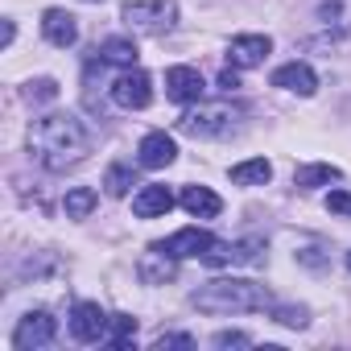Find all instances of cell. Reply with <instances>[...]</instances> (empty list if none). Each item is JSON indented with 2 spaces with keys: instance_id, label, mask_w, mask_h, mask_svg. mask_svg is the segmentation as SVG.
I'll use <instances>...</instances> for the list:
<instances>
[{
  "instance_id": "obj_1",
  "label": "cell",
  "mask_w": 351,
  "mask_h": 351,
  "mask_svg": "<svg viewBox=\"0 0 351 351\" xmlns=\"http://www.w3.org/2000/svg\"><path fill=\"white\" fill-rule=\"evenodd\" d=\"M91 149V132L83 120H75L71 112H50L42 120H34L29 128V153L46 165V169H66L79 165Z\"/></svg>"
},
{
  "instance_id": "obj_2",
  "label": "cell",
  "mask_w": 351,
  "mask_h": 351,
  "mask_svg": "<svg viewBox=\"0 0 351 351\" xmlns=\"http://www.w3.org/2000/svg\"><path fill=\"white\" fill-rule=\"evenodd\" d=\"M191 302L203 314H244V310H269L273 293L256 281H244V277H215V281L199 285L191 293Z\"/></svg>"
},
{
  "instance_id": "obj_3",
  "label": "cell",
  "mask_w": 351,
  "mask_h": 351,
  "mask_svg": "<svg viewBox=\"0 0 351 351\" xmlns=\"http://www.w3.org/2000/svg\"><path fill=\"white\" fill-rule=\"evenodd\" d=\"M240 120H244V108H236V104H199V108H191V112L178 116V132L203 136V141L232 136L240 128Z\"/></svg>"
},
{
  "instance_id": "obj_4",
  "label": "cell",
  "mask_w": 351,
  "mask_h": 351,
  "mask_svg": "<svg viewBox=\"0 0 351 351\" xmlns=\"http://www.w3.org/2000/svg\"><path fill=\"white\" fill-rule=\"evenodd\" d=\"M173 21H178V5L173 0H128L124 5V25L136 29V34H169Z\"/></svg>"
},
{
  "instance_id": "obj_5",
  "label": "cell",
  "mask_w": 351,
  "mask_h": 351,
  "mask_svg": "<svg viewBox=\"0 0 351 351\" xmlns=\"http://www.w3.org/2000/svg\"><path fill=\"white\" fill-rule=\"evenodd\" d=\"M265 261V240L261 236H248V240H215L211 248H207V256H203V265H211V269H228V265H261Z\"/></svg>"
},
{
  "instance_id": "obj_6",
  "label": "cell",
  "mask_w": 351,
  "mask_h": 351,
  "mask_svg": "<svg viewBox=\"0 0 351 351\" xmlns=\"http://www.w3.org/2000/svg\"><path fill=\"white\" fill-rule=\"evenodd\" d=\"M112 99H116V108H124V112L149 108V104H153V83H149V75L136 71V66H124V75H116V83H112Z\"/></svg>"
},
{
  "instance_id": "obj_7",
  "label": "cell",
  "mask_w": 351,
  "mask_h": 351,
  "mask_svg": "<svg viewBox=\"0 0 351 351\" xmlns=\"http://www.w3.org/2000/svg\"><path fill=\"white\" fill-rule=\"evenodd\" d=\"M54 335H58L54 314H50V310H29V314L17 322V330H13V347H17V351H38V347H50Z\"/></svg>"
},
{
  "instance_id": "obj_8",
  "label": "cell",
  "mask_w": 351,
  "mask_h": 351,
  "mask_svg": "<svg viewBox=\"0 0 351 351\" xmlns=\"http://www.w3.org/2000/svg\"><path fill=\"white\" fill-rule=\"evenodd\" d=\"M108 326H112V318L99 310V302H79L71 310V335L79 343H104L108 339Z\"/></svg>"
},
{
  "instance_id": "obj_9",
  "label": "cell",
  "mask_w": 351,
  "mask_h": 351,
  "mask_svg": "<svg viewBox=\"0 0 351 351\" xmlns=\"http://www.w3.org/2000/svg\"><path fill=\"white\" fill-rule=\"evenodd\" d=\"M211 244H215V236L203 232V228H182V232H173L169 240H161V248H165L169 256H178V261H191V256L203 261Z\"/></svg>"
},
{
  "instance_id": "obj_10",
  "label": "cell",
  "mask_w": 351,
  "mask_h": 351,
  "mask_svg": "<svg viewBox=\"0 0 351 351\" xmlns=\"http://www.w3.org/2000/svg\"><path fill=\"white\" fill-rule=\"evenodd\" d=\"M165 95L173 104H195V99H203V75L195 66H169L165 71Z\"/></svg>"
},
{
  "instance_id": "obj_11",
  "label": "cell",
  "mask_w": 351,
  "mask_h": 351,
  "mask_svg": "<svg viewBox=\"0 0 351 351\" xmlns=\"http://www.w3.org/2000/svg\"><path fill=\"white\" fill-rule=\"evenodd\" d=\"M269 50H273V42L261 38V34L232 38V46H228V62H232L236 71H248V66H261V62L269 58Z\"/></svg>"
},
{
  "instance_id": "obj_12",
  "label": "cell",
  "mask_w": 351,
  "mask_h": 351,
  "mask_svg": "<svg viewBox=\"0 0 351 351\" xmlns=\"http://www.w3.org/2000/svg\"><path fill=\"white\" fill-rule=\"evenodd\" d=\"M173 157H178V145H173V136H165V132H149L141 141V149H136V161L145 169H165V165H173Z\"/></svg>"
},
{
  "instance_id": "obj_13",
  "label": "cell",
  "mask_w": 351,
  "mask_h": 351,
  "mask_svg": "<svg viewBox=\"0 0 351 351\" xmlns=\"http://www.w3.org/2000/svg\"><path fill=\"white\" fill-rule=\"evenodd\" d=\"M42 34H46V42L58 46V50H66V46L79 42V25H75V17H71L66 9H46V13H42Z\"/></svg>"
},
{
  "instance_id": "obj_14",
  "label": "cell",
  "mask_w": 351,
  "mask_h": 351,
  "mask_svg": "<svg viewBox=\"0 0 351 351\" xmlns=\"http://www.w3.org/2000/svg\"><path fill=\"white\" fill-rule=\"evenodd\" d=\"M173 261H178V256H169L161 244H153V248L136 261V277H141L145 285H165V281L173 277Z\"/></svg>"
},
{
  "instance_id": "obj_15",
  "label": "cell",
  "mask_w": 351,
  "mask_h": 351,
  "mask_svg": "<svg viewBox=\"0 0 351 351\" xmlns=\"http://www.w3.org/2000/svg\"><path fill=\"white\" fill-rule=\"evenodd\" d=\"M273 87H285V91H298V95H314L318 91V75L306 62H285V66L273 71Z\"/></svg>"
},
{
  "instance_id": "obj_16",
  "label": "cell",
  "mask_w": 351,
  "mask_h": 351,
  "mask_svg": "<svg viewBox=\"0 0 351 351\" xmlns=\"http://www.w3.org/2000/svg\"><path fill=\"white\" fill-rule=\"evenodd\" d=\"M178 203H182V207H186L195 219H215V215L223 211V199H219L211 186H186Z\"/></svg>"
},
{
  "instance_id": "obj_17",
  "label": "cell",
  "mask_w": 351,
  "mask_h": 351,
  "mask_svg": "<svg viewBox=\"0 0 351 351\" xmlns=\"http://www.w3.org/2000/svg\"><path fill=\"white\" fill-rule=\"evenodd\" d=\"M173 207V195L165 191V186H145V191H136V199H132V215L136 219H157V215H165Z\"/></svg>"
},
{
  "instance_id": "obj_18",
  "label": "cell",
  "mask_w": 351,
  "mask_h": 351,
  "mask_svg": "<svg viewBox=\"0 0 351 351\" xmlns=\"http://www.w3.org/2000/svg\"><path fill=\"white\" fill-rule=\"evenodd\" d=\"M269 178H273V165H269L265 157H252V161L232 165V182H236V186H265Z\"/></svg>"
},
{
  "instance_id": "obj_19",
  "label": "cell",
  "mask_w": 351,
  "mask_h": 351,
  "mask_svg": "<svg viewBox=\"0 0 351 351\" xmlns=\"http://www.w3.org/2000/svg\"><path fill=\"white\" fill-rule=\"evenodd\" d=\"M99 62H116V66H136V42H128V38H108L99 50Z\"/></svg>"
},
{
  "instance_id": "obj_20",
  "label": "cell",
  "mask_w": 351,
  "mask_h": 351,
  "mask_svg": "<svg viewBox=\"0 0 351 351\" xmlns=\"http://www.w3.org/2000/svg\"><path fill=\"white\" fill-rule=\"evenodd\" d=\"M322 182H339V165H298L293 169V186H302V191L322 186Z\"/></svg>"
},
{
  "instance_id": "obj_21",
  "label": "cell",
  "mask_w": 351,
  "mask_h": 351,
  "mask_svg": "<svg viewBox=\"0 0 351 351\" xmlns=\"http://www.w3.org/2000/svg\"><path fill=\"white\" fill-rule=\"evenodd\" d=\"M95 203H99V195H95L91 186H75L62 207H66V219H87V215L95 211Z\"/></svg>"
},
{
  "instance_id": "obj_22",
  "label": "cell",
  "mask_w": 351,
  "mask_h": 351,
  "mask_svg": "<svg viewBox=\"0 0 351 351\" xmlns=\"http://www.w3.org/2000/svg\"><path fill=\"white\" fill-rule=\"evenodd\" d=\"M132 182H136V178H132V165H112V169H108V178H104V186H108L112 199H124Z\"/></svg>"
},
{
  "instance_id": "obj_23",
  "label": "cell",
  "mask_w": 351,
  "mask_h": 351,
  "mask_svg": "<svg viewBox=\"0 0 351 351\" xmlns=\"http://www.w3.org/2000/svg\"><path fill=\"white\" fill-rule=\"evenodd\" d=\"M132 339H136V318L112 314V347H132Z\"/></svg>"
},
{
  "instance_id": "obj_24",
  "label": "cell",
  "mask_w": 351,
  "mask_h": 351,
  "mask_svg": "<svg viewBox=\"0 0 351 351\" xmlns=\"http://www.w3.org/2000/svg\"><path fill=\"white\" fill-rule=\"evenodd\" d=\"M25 99H29V104H50V99H58V83H54V79H38V83L25 87Z\"/></svg>"
},
{
  "instance_id": "obj_25",
  "label": "cell",
  "mask_w": 351,
  "mask_h": 351,
  "mask_svg": "<svg viewBox=\"0 0 351 351\" xmlns=\"http://www.w3.org/2000/svg\"><path fill=\"white\" fill-rule=\"evenodd\" d=\"M273 314H277V322H285V326H293V330H302V326H306V322H310V318H306V310H302V306H277V310H273Z\"/></svg>"
},
{
  "instance_id": "obj_26",
  "label": "cell",
  "mask_w": 351,
  "mask_h": 351,
  "mask_svg": "<svg viewBox=\"0 0 351 351\" xmlns=\"http://www.w3.org/2000/svg\"><path fill=\"white\" fill-rule=\"evenodd\" d=\"M298 261H302L306 269H326V261H330V256H326L318 244H310V248H302V252H298Z\"/></svg>"
},
{
  "instance_id": "obj_27",
  "label": "cell",
  "mask_w": 351,
  "mask_h": 351,
  "mask_svg": "<svg viewBox=\"0 0 351 351\" xmlns=\"http://www.w3.org/2000/svg\"><path fill=\"white\" fill-rule=\"evenodd\" d=\"M326 211L330 215H351V195L347 191H330L326 195Z\"/></svg>"
},
{
  "instance_id": "obj_28",
  "label": "cell",
  "mask_w": 351,
  "mask_h": 351,
  "mask_svg": "<svg viewBox=\"0 0 351 351\" xmlns=\"http://www.w3.org/2000/svg\"><path fill=\"white\" fill-rule=\"evenodd\" d=\"M252 339L248 335H240V330H219L215 335V347H248Z\"/></svg>"
},
{
  "instance_id": "obj_29",
  "label": "cell",
  "mask_w": 351,
  "mask_h": 351,
  "mask_svg": "<svg viewBox=\"0 0 351 351\" xmlns=\"http://www.w3.org/2000/svg\"><path fill=\"white\" fill-rule=\"evenodd\" d=\"M165 347H195V339H191V335H161V339L153 343V351H165Z\"/></svg>"
},
{
  "instance_id": "obj_30",
  "label": "cell",
  "mask_w": 351,
  "mask_h": 351,
  "mask_svg": "<svg viewBox=\"0 0 351 351\" xmlns=\"http://www.w3.org/2000/svg\"><path fill=\"white\" fill-rule=\"evenodd\" d=\"M219 87H223V91H236V87H240V75H236V66L219 75Z\"/></svg>"
},
{
  "instance_id": "obj_31",
  "label": "cell",
  "mask_w": 351,
  "mask_h": 351,
  "mask_svg": "<svg viewBox=\"0 0 351 351\" xmlns=\"http://www.w3.org/2000/svg\"><path fill=\"white\" fill-rule=\"evenodd\" d=\"M13 38H17V25H13V21H5V46H13Z\"/></svg>"
},
{
  "instance_id": "obj_32",
  "label": "cell",
  "mask_w": 351,
  "mask_h": 351,
  "mask_svg": "<svg viewBox=\"0 0 351 351\" xmlns=\"http://www.w3.org/2000/svg\"><path fill=\"white\" fill-rule=\"evenodd\" d=\"M347 269H351V252H347Z\"/></svg>"
},
{
  "instance_id": "obj_33",
  "label": "cell",
  "mask_w": 351,
  "mask_h": 351,
  "mask_svg": "<svg viewBox=\"0 0 351 351\" xmlns=\"http://www.w3.org/2000/svg\"><path fill=\"white\" fill-rule=\"evenodd\" d=\"M87 5H95V0H87Z\"/></svg>"
}]
</instances>
